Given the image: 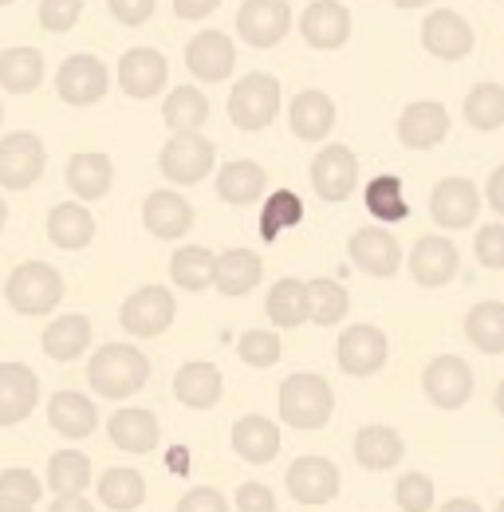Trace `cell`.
<instances>
[{
    "label": "cell",
    "instance_id": "obj_4",
    "mask_svg": "<svg viewBox=\"0 0 504 512\" xmlns=\"http://www.w3.org/2000/svg\"><path fill=\"white\" fill-rule=\"evenodd\" d=\"M213 162H217V146L201 130H178L162 146V154H158V166H162L166 182H174V186H197V182H205L209 170H213Z\"/></svg>",
    "mask_w": 504,
    "mask_h": 512
},
{
    "label": "cell",
    "instance_id": "obj_50",
    "mask_svg": "<svg viewBox=\"0 0 504 512\" xmlns=\"http://www.w3.org/2000/svg\"><path fill=\"white\" fill-rule=\"evenodd\" d=\"M477 260L485 264V268H493V272H501L504 268V225H485V229H477Z\"/></svg>",
    "mask_w": 504,
    "mask_h": 512
},
{
    "label": "cell",
    "instance_id": "obj_59",
    "mask_svg": "<svg viewBox=\"0 0 504 512\" xmlns=\"http://www.w3.org/2000/svg\"><path fill=\"white\" fill-rule=\"evenodd\" d=\"M497 410H501V418H504V379H501V386H497Z\"/></svg>",
    "mask_w": 504,
    "mask_h": 512
},
{
    "label": "cell",
    "instance_id": "obj_28",
    "mask_svg": "<svg viewBox=\"0 0 504 512\" xmlns=\"http://www.w3.org/2000/svg\"><path fill=\"white\" fill-rule=\"evenodd\" d=\"M221 390H225V375L221 367L213 363H186L178 375H174V394L178 402L189 410H209L221 402Z\"/></svg>",
    "mask_w": 504,
    "mask_h": 512
},
{
    "label": "cell",
    "instance_id": "obj_6",
    "mask_svg": "<svg viewBox=\"0 0 504 512\" xmlns=\"http://www.w3.org/2000/svg\"><path fill=\"white\" fill-rule=\"evenodd\" d=\"M48 150L44 138L32 130H12L0 138V186L4 190H28L32 182L44 178Z\"/></svg>",
    "mask_w": 504,
    "mask_h": 512
},
{
    "label": "cell",
    "instance_id": "obj_41",
    "mask_svg": "<svg viewBox=\"0 0 504 512\" xmlns=\"http://www.w3.org/2000/svg\"><path fill=\"white\" fill-rule=\"evenodd\" d=\"M213 272H217V253L201 249V245H189L178 249L170 260V276L178 288L186 292H201V288H213Z\"/></svg>",
    "mask_w": 504,
    "mask_h": 512
},
{
    "label": "cell",
    "instance_id": "obj_42",
    "mask_svg": "<svg viewBox=\"0 0 504 512\" xmlns=\"http://www.w3.org/2000/svg\"><path fill=\"white\" fill-rule=\"evenodd\" d=\"M162 119H166V127L174 130H197L205 119H209V99L197 91V87H174L170 95H166V103H162Z\"/></svg>",
    "mask_w": 504,
    "mask_h": 512
},
{
    "label": "cell",
    "instance_id": "obj_10",
    "mask_svg": "<svg viewBox=\"0 0 504 512\" xmlns=\"http://www.w3.org/2000/svg\"><path fill=\"white\" fill-rule=\"evenodd\" d=\"M107 87H111L107 64L87 56V52L67 56L60 75H56V91H60V99L67 107H91V103H99L107 95Z\"/></svg>",
    "mask_w": 504,
    "mask_h": 512
},
{
    "label": "cell",
    "instance_id": "obj_31",
    "mask_svg": "<svg viewBox=\"0 0 504 512\" xmlns=\"http://www.w3.org/2000/svg\"><path fill=\"white\" fill-rule=\"evenodd\" d=\"M264 260L252 249H229L217 256V272H213V288L221 296H249L252 288L260 284Z\"/></svg>",
    "mask_w": 504,
    "mask_h": 512
},
{
    "label": "cell",
    "instance_id": "obj_56",
    "mask_svg": "<svg viewBox=\"0 0 504 512\" xmlns=\"http://www.w3.org/2000/svg\"><path fill=\"white\" fill-rule=\"evenodd\" d=\"M48 512H95V505H91V501H83V497H56Z\"/></svg>",
    "mask_w": 504,
    "mask_h": 512
},
{
    "label": "cell",
    "instance_id": "obj_57",
    "mask_svg": "<svg viewBox=\"0 0 504 512\" xmlns=\"http://www.w3.org/2000/svg\"><path fill=\"white\" fill-rule=\"evenodd\" d=\"M438 512H485L477 501H469V497H453V501H445Z\"/></svg>",
    "mask_w": 504,
    "mask_h": 512
},
{
    "label": "cell",
    "instance_id": "obj_16",
    "mask_svg": "<svg viewBox=\"0 0 504 512\" xmlns=\"http://www.w3.org/2000/svg\"><path fill=\"white\" fill-rule=\"evenodd\" d=\"M170 79V64L158 48H130L119 60V87L130 99H154Z\"/></svg>",
    "mask_w": 504,
    "mask_h": 512
},
{
    "label": "cell",
    "instance_id": "obj_8",
    "mask_svg": "<svg viewBox=\"0 0 504 512\" xmlns=\"http://www.w3.org/2000/svg\"><path fill=\"white\" fill-rule=\"evenodd\" d=\"M386 355H390V343H386V335L378 331L375 323H355L335 343V359H339V367L351 379H371V375H378L386 367Z\"/></svg>",
    "mask_w": 504,
    "mask_h": 512
},
{
    "label": "cell",
    "instance_id": "obj_51",
    "mask_svg": "<svg viewBox=\"0 0 504 512\" xmlns=\"http://www.w3.org/2000/svg\"><path fill=\"white\" fill-rule=\"evenodd\" d=\"M178 512H229V501L213 485H197L178 501Z\"/></svg>",
    "mask_w": 504,
    "mask_h": 512
},
{
    "label": "cell",
    "instance_id": "obj_33",
    "mask_svg": "<svg viewBox=\"0 0 504 512\" xmlns=\"http://www.w3.org/2000/svg\"><path fill=\"white\" fill-rule=\"evenodd\" d=\"M264 312H268V320L276 323V327H284V331L308 323L312 320V312H308V284L296 280V276L276 280L272 292H268V300H264Z\"/></svg>",
    "mask_w": 504,
    "mask_h": 512
},
{
    "label": "cell",
    "instance_id": "obj_52",
    "mask_svg": "<svg viewBox=\"0 0 504 512\" xmlns=\"http://www.w3.org/2000/svg\"><path fill=\"white\" fill-rule=\"evenodd\" d=\"M237 512H276V493L260 481H245L237 489Z\"/></svg>",
    "mask_w": 504,
    "mask_h": 512
},
{
    "label": "cell",
    "instance_id": "obj_15",
    "mask_svg": "<svg viewBox=\"0 0 504 512\" xmlns=\"http://www.w3.org/2000/svg\"><path fill=\"white\" fill-rule=\"evenodd\" d=\"M422 48L430 56H438V60H449V64L453 60H465L473 52V28H469V20L461 12L438 8L422 24Z\"/></svg>",
    "mask_w": 504,
    "mask_h": 512
},
{
    "label": "cell",
    "instance_id": "obj_24",
    "mask_svg": "<svg viewBox=\"0 0 504 512\" xmlns=\"http://www.w3.org/2000/svg\"><path fill=\"white\" fill-rule=\"evenodd\" d=\"M48 422H52V430L63 434V438H91L95 434V426H99V406L87 398V394H79V390H60V394H52V402H48Z\"/></svg>",
    "mask_w": 504,
    "mask_h": 512
},
{
    "label": "cell",
    "instance_id": "obj_39",
    "mask_svg": "<svg viewBox=\"0 0 504 512\" xmlns=\"http://www.w3.org/2000/svg\"><path fill=\"white\" fill-rule=\"evenodd\" d=\"M99 501L115 512H134L142 501H146V481L138 469H126V465H115L99 477Z\"/></svg>",
    "mask_w": 504,
    "mask_h": 512
},
{
    "label": "cell",
    "instance_id": "obj_18",
    "mask_svg": "<svg viewBox=\"0 0 504 512\" xmlns=\"http://www.w3.org/2000/svg\"><path fill=\"white\" fill-rule=\"evenodd\" d=\"M186 67L201 83H221L237 67V48L225 32H197L186 44Z\"/></svg>",
    "mask_w": 504,
    "mask_h": 512
},
{
    "label": "cell",
    "instance_id": "obj_63",
    "mask_svg": "<svg viewBox=\"0 0 504 512\" xmlns=\"http://www.w3.org/2000/svg\"><path fill=\"white\" fill-rule=\"evenodd\" d=\"M8 4H12V0H0V8H8Z\"/></svg>",
    "mask_w": 504,
    "mask_h": 512
},
{
    "label": "cell",
    "instance_id": "obj_36",
    "mask_svg": "<svg viewBox=\"0 0 504 512\" xmlns=\"http://www.w3.org/2000/svg\"><path fill=\"white\" fill-rule=\"evenodd\" d=\"M44 83V56L36 48H8L0 52V87L12 95H28Z\"/></svg>",
    "mask_w": 504,
    "mask_h": 512
},
{
    "label": "cell",
    "instance_id": "obj_11",
    "mask_svg": "<svg viewBox=\"0 0 504 512\" xmlns=\"http://www.w3.org/2000/svg\"><path fill=\"white\" fill-rule=\"evenodd\" d=\"M292 28L288 0H245L237 12V36L249 48H276Z\"/></svg>",
    "mask_w": 504,
    "mask_h": 512
},
{
    "label": "cell",
    "instance_id": "obj_23",
    "mask_svg": "<svg viewBox=\"0 0 504 512\" xmlns=\"http://www.w3.org/2000/svg\"><path fill=\"white\" fill-rule=\"evenodd\" d=\"M351 260H355V268H363L367 276H378V280H386V276H394L398 272V264H402V249H398V241L386 233V229H378V225H367V229H359L355 237H351Z\"/></svg>",
    "mask_w": 504,
    "mask_h": 512
},
{
    "label": "cell",
    "instance_id": "obj_44",
    "mask_svg": "<svg viewBox=\"0 0 504 512\" xmlns=\"http://www.w3.org/2000/svg\"><path fill=\"white\" fill-rule=\"evenodd\" d=\"M300 221H304V201H300V193H292V190L268 193V201H264V209H260V237H264V241H276L284 229H296Z\"/></svg>",
    "mask_w": 504,
    "mask_h": 512
},
{
    "label": "cell",
    "instance_id": "obj_9",
    "mask_svg": "<svg viewBox=\"0 0 504 512\" xmlns=\"http://www.w3.org/2000/svg\"><path fill=\"white\" fill-rule=\"evenodd\" d=\"M355 186H359V158H355V150L343 146V142L323 146L312 162V190L323 201L339 205V201H347L355 193Z\"/></svg>",
    "mask_w": 504,
    "mask_h": 512
},
{
    "label": "cell",
    "instance_id": "obj_37",
    "mask_svg": "<svg viewBox=\"0 0 504 512\" xmlns=\"http://www.w3.org/2000/svg\"><path fill=\"white\" fill-rule=\"evenodd\" d=\"M91 485V457L79 449H60L48 457V489L56 497H83Z\"/></svg>",
    "mask_w": 504,
    "mask_h": 512
},
{
    "label": "cell",
    "instance_id": "obj_22",
    "mask_svg": "<svg viewBox=\"0 0 504 512\" xmlns=\"http://www.w3.org/2000/svg\"><path fill=\"white\" fill-rule=\"evenodd\" d=\"M461 268V256L457 245L445 241V237H418L414 253H410V276L422 284V288H441L457 276Z\"/></svg>",
    "mask_w": 504,
    "mask_h": 512
},
{
    "label": "cell",
    "instance_id": "obj_1",
    "mask_svg": "<svg viewBox=\"0 0 504 512\" xmlns=\"http://www.w3.org/2000/svg\"><path fill=\"white\" fill-rule=\"evenodd\" d=\"M150 379V359L130 343H107L95 351L87 367V383L99 398H130Z\"/></svg>",
    "mask_w": 504,
    "mask_h": 512
},
{
    "label": "cell",
    "instance_id": "obj_30",
    "mask_svg": "<svg viewBox=\"0 0 504 512\" xmlns=\"http://www.w3.org/2000/svg\"><path fill=\"white\" fill-rule=\"evenodd\" d=\"M406 457V442L394 426H363L355 434V461L371 473H382V469H394L398 461Z\"/></svg>",
    "mask_w": 504,
    "mask_h": 512
},
{
    "label": "cell",
    "instance_id": "obj_64",
    "mask_svg": "<svg viewBox=\"0 0 504 512\" xmlns=\"http://www.w3.org/2000/svg\"><path fill=\"white\" fill-rule=\"evenodd\" d=\"M0 123H4V107H0Z\"/></svg>",
    "mask_w": 504,
    "mask_h": 512
},
{
    "label": "cell",
    "instance_id": "obj_35",
    "mask_svg": "<svg viewBox=\"0 0 504 512\" xmlns=\"http://www.w3.org/2000/svg\"><path fill=\"white\" fill-rule=\"evenodd\" d=\"M264 186H268L264 166L245 162V158L225 162L221 174H217V197H221L225 205H252V201L264 193Z\"/></svg>",
    "mask_w": 504,
    "mask_h": 512
},
{
    "label": "cell",
    "instance_id": "obj_7",
    "mask_svg": "<svg viewBox=\"0 0 504 512\" xmlns=\"http://www.w3.org/2000/svg\"><path fill=\"white\" fill-rule=\"evenodd\" d=\"M178 316V304H174V292L162 288V284H146L138 292L126 296V304L119 308V323H123L126 335L134 339H154L162 335Z\"/></svg>",
    "mask_w": 504,
    "mask_h": 512
},
{
    "label": "cell",
    "instance_id": "obj_3",
    "mask_svg": "<svg viewBox=\"0 0 504 512\" xmlns=\"http://www.w3.org/2000/svg\"><path fill=\"white\" fill-rule=\"evenodd\" d=\"M331 410H335V394L323 375L300 371L288 375L280 386V418L292 430H323L331 422Z\"/></svg>",
    "mask_w": 504,
    "mask_h": 512
},
{
    "label": "cell",
    "instance_id": "obj_46",
    "mask_svg": "<svg viewBox=\"0 0 504 512\" xmlns=\"http://www.w3.org/2000/svg\"><path fill=\"white\" fill-rule=\"evenodd\" d=\"M44 497V485L32 469H4L0 473V505L12 509H36V501Z\"/></svg>",
    "mask_w": 504,
    "mask_h": 512
},
{
    "label": "cell",
    "instance_id": "obj_5",
    "mask_svg": "<svg viewBox=\"0 0 504 512\" xmlns=\"http://www.w3.org/2000/svg\"><path fill=\"white\" fill-rule=\"evenodd\" d=\"M280 115V79L276 75H264V71H252L245 75L233 95H229V119L237 123L241 130H256L272 127Z\"/></svg>",
    "mask_w": 504,
    "mask_h": 512
},
{
    "label": "cell",
    "instance_id": "obj_40",
    "mask_svg": "<svg viewBox=\"0 0 504 512\" xmlns=\"http://www.w3.org/2000/svg\"><path fill=\"white\" fill-rule=\"evenodd\" d=\"M465 123L481 134H493L504 127V87L501 83H477L465 95Z\"/></svg>",
    "mask_w": 504,
    "mask_h": 512
},
{
    "label": "cell",
    "instance_id": "obj_61",
    "mask_svg": "<svg viewBox=\"0 0 504 512\" xmlns=\"http://www.w3.org/2000/svg\"><path fill=\"white\" fill-rule=\"evenodd\" d=\"M0 512H36V509H12V505H0Z\"/></svg>",
    "mask_w": 504,
    "mask_h": 512
},
{
    "label": "cell",
    "instance_id": "obj_47",
    "mask_svg": "<svg viewBox=\"0 0 504 512\" xmlns=\"http://www.w3.org/2000/svg\"><path fill=\"white\" fill-rule=\"evenodd\" d=\"M237 355H241V363H249V367H276L280 363V355H284V343H280V335L276 331H245L241 335V343H237Z\"/></svg>",
    "mask_w": 504,
    "mask_h": 512
},
{
    "label": "cell",
    "instance_id": "obj_58",
    "mask_svg": "<svg viewBox=\"0 0 504 512\" xmlns=\"http://www.w3.org/2000/svg\"><path fill=\"white\" fill-rule=\"evenodd\" d=\"M394 4H398V8H426L430 0H394Z\"/></svg>",
    "mask_w": 504,
    "mask_h": 512
},
{
    "label": "cell",
    "instance_id": "obj_14",
    "mask_svg": "<svg viewBox=\"0 0 504 512\" xmlns=\"http://www.w3.org/2000/svg\"><path fill=\"white\" fill-rule=\"evenodd\" d=\"M300 36L315 52H335L351 40V12L339 0H315L300 16Z\"/></svg>",
    "mask_w": 504,
    "mask_h": 512
},
{
    "label": "cell",
    "instance_id": "obj_25",
    "mask_svg": "<svg viewBox=\"0 0 504 512\" xmlns=\"http://www.w3.org/2000/svg\"><path fill=\"white\" fill-rule=\"evenodd\" d=\"M111 178H115V166L99 150H79L67 162V186L79 201H103L111 193Z\"/></svg>",
    "mask_w": 504,
    "mask_h": 512
},
{
    "label": "cell",
    "instance_id": "obj_45",
    "mask_svg": "<svg viewBox=\"0 0 504 512\" xmlns=\"http://www.w3.org/2000/svg\"><path fill=\"white\" fill-rule=\"evenodd\" d=\"M347 308H351V296H347V288L339 280H323V276L308 280V312H312V320L319 327L343 323Z\"/></svg>",
    "mask_w": 504,
    "mask_h": 512
},
{
    "label": "cell",
    "instance_id": "obj_43",
    "mask_svg": "<svg viewBox=\"0 0 504 512\" xmlns=\"http://www.w3.org/2000/svg\"><path fill=\"white\" fill-rule=\"evenodd\" d=\"M363 201H367V213L378 217V221H386V225H398V221L410 217V201H406L402 182H398L394 174L375 178V182L363 190Z\"/></svg>",
    "mask_w": 504,
    "mask_h": 512
},
{
    "label": "cell",
    "instance_id": "obj_54",
    "mask_svg": "<svg viewBox=\"0 0 504 512\" xmlns=\"http://www.w3.org/2000/svg\"><path fill=\"white\" fill-rule=\"evenodd\" d=\"M221 8V0H174V12L182 16V20H205L209 12H217Z\"/></svg>",
    "mask_w": 504,
    "mask_h": 512
},
{
    "label": "cell",
    "instance_id": "obj_38",
    "mask_svg": "<svg viewBox=\"0 0 504 512\" xmlns=\"http://www.w3.org/2000/svg\"><path fill=\"white\" fill-rule=\"evenodd\" d=\"M465 339L485 351V355H504V304L501 300H485L477 308H469L465 316Z\"/></svg>",
    "mask_w": 504,
    "mask_h": 512
},
{
    "label": "cell",
    "instance_id": "obj_32",
    "mask_svg": "<svg viewBox=\"0 0 504 512\" xmlns=\"http://www.w3.org/2000/svg\"><path fill=\"white\" fill-rule=\"evenodd\" d=\"M107 434H111V442L123 449V453H154V449H158V438H162L158 418H154L150 410H138V406L119 410V414L111 418Z\"/></svg>",
    "mask_w": 504,
    "mask_h": 512
},
{
    "label": "cell",
    "instance_id": "obj_2",
    "mask_svg": "<svg viewBox=\"0 0 504 512\" xmlns=\"http://www.w3.org/2000/svg\"><path fill=\"white\" fill-rule=\"evenodd\" d=\"M4 300L20 316H48L63 300V276L48 260H24L4 280Z\"/></svg>",
    "mask_w": 504,
    "mask_h": 512
},
{
    "label": "cell",
    "instance_id": "obj_49",
    "mask_svg": "<svg viewBox=\"0 0 504 512\" xmlns=\"http://www.w3.org/2000/svg\"><path fill=\"white\" fill-rule=\"evenodd\" d=\"M83 16V0H40V28L44 32H71Z\"/></svg>",
    "mask_w": 504,
    "mask_h": 512
},
{
    "label": "cell",
    "instance_id": "obj_17",
    "mask_svg": "<svg viewBox=\"0 0 504 512\" xmlns=\"http://www.w3.org/2000/svg\"><path fill=\"white\" fill-rule=\"evenodd\" d=\"M430 213L441 229H469L481 213V193L469 178H445L430 193Z\"/></svg>",
    "mask_w": 504,
    "mask_h": 512
},
{
    "label": "cell",
    "instance_id": "obj_20",
    "mask_svg": "<svg viewBox=\"0 0 504 512\" xmlns=\"http://www.w3.org/2000/svg\"><path fill=\"white\" fill-rule=\"evenodd\" d=\"M40 402V379L24 363H0V426H20Z\"/></svg>",
    "mask_w": 504,
    "mask_h": 512
},
{
    "label": "cell",
    "instance_id": "obj_62",
    "mask_svg": "<svg viewBox=\"0 0 504 512\" xmlns=\"http://www.w3.org/2000/svg\"><path fill=\"white\" fill-rule=\"evenodd\" d=\"M493 512H504V497H501V501H497V509H493Z\"/></svg>",
    "mask_w": 504,
    "mask_h": 512
},
{
    "label": "cell",
    "instance_id": "obj_21",
    "mask_svg": "<svg viewBox=\"0 0 504 512\" xmlns=\"http://www.w3.org/2000/svg\"><path fill=\"white\" fill-rule=\"evenodd\" d=\"M445 134H449V111L434 99L410 103L398 115V142L406 150H434V146L445 142Z\"/></svg>",
    "mask_w": 504,
    "mask_h": 512
},
{
    "label": "cell",
    "instance_id": "obj_34",
    "mask_svg": "<svg viewBox=\"0 0 504 512\" xmlns=\"http://www.w3.org/2000/svg\"><path fill=\"white\" fill-rule=\"evenodd\" d=\"M44 355L56 363H75L91 347V320L87 316H60L44 327Z\"/></svg>",
    "mask_w": 504,
    "mask_h": 512
},
{
    "label": "cell",
    "instance_id": "obj_13",
    "mask_svg": "<svg viewBox=\"0 0 504 512\" xmlns=\"http://www.w3.org/2000/svg\"><path fill=\"white\" fill-rule=\"evenodd\" d=\"M422 390L438 410H461L473 398V371L457 355H438L422 375Z\"/></svg>",
    "mask_w": 504,
    "mask_h": 512
},
{
    "label": "cell",
    "instance_id": "obj_60",
    "mask_svg": "<svg viewBox=\"0 0 504 512\" xmlns=\"http://www.w3.org/2000/svg\"><path fill=\"white\" fill-rule=\"evenodd\" d=\"M4 221H8V205H4V197H0V229H4Z\"/></svg>",
    "mask_w": 504,
    "mask_h": 512
},
{
    "label": "cell",
    "instance_id": "obj_26",
    "mask_svg": "<svg viewBox=\"0 0 504 512\" xmlns=\"http://www.w3.org/2000/svg\"><path fill=\"white\" fill-rule=\"evenodd\" d=\"M288 127L300 142H319L335 127V103L323 91H300L288 107Z\"/></svg>",
    "mask_w": 504,
    "mask_h": 512
},
{
    "label": "cell",
    "instance_id": "obj_19",
    "mask_svg": "<svg viewBox=\"0 0 504 512\" xmlns=\"http://www.w3.org/2000/svg\"><path fill=\"white\" fill-rule=\"evenodd\" d=\"M142 225L158 241H178L193 229V209H189V201L182 193L154 190L146 193V201H142Z\"/></svg>",
    "mask_w": 504,
    "mask_h": 512
},
{
    "label": "cell",
    "instance_id": "obj_27",
    "mask_svg": "<svg viewBox=\"0 0 504 512\" xmlns=\"http://www.w3.org/2000/svg\"><path fill=\"white\" fill-rule=\"evenodd\" d=\"M233 449L249 465H268L280 453V426L272 418H264V414H245L233 426Z\"/></svg>",
    "mask_w": 504,
    "mask_h": 512
},
{
    "label": "cell",
    "instance_id": "obj_29",
    "mask_svg": "<svg viewBox=\"0 0 504 512\" xmlns=\"http://www.w3.org/2000/svg\"><path fill=\"white\" fill-rule=\"evenodd\" d=\"M48 241H52L56 249H67V253L87 249V245L95 241V217H91L79 201L52 205V213H48Z\"/></svg>",
    "mask_w": 504,
    "mask_h": 512
},
{
    "label": "cell",
    "instance_id": "obj_48",
    "mask_svg": "<svg viewBox=\"0 0 504 512\" xmlns=\"http://www.w3.org/2000/svg\"><path fill=\"white\" fill-rule=\"evenodd\" d=\"M394 501L402 512H430L434 509V481L426 473H402L394 485Z\"/></svg>",
    "mask_w": 504,
    "mask_h": 512
},
{
    "label": "cell",
    "instance_id": "obj_55",
    "mask_svg": "<svg viewBox=\"0 0 504 512\" xmlns=\"http://www.w3.org/2000/svg\"><path fill=\"white\" fill-rule=\"evenodd\" d=\"M485 197H489V205L497 209L504 217V166H497L493 174H489V186H485Z\"/></svg>",
    "mask_w": 504,
    "mask_h": 512
},
{
    "label": "cell",
    "instance_id": "obj_12",
    "mask_svg": "<svg viewBox=\"0 0 504 512\" xmlns=\"http://www.w3.org/2000/svg\"><path fill=\"white\" fill-rule=\"evenodd\" d=\"M284 485H288L292 501H300V505H331L339 497V469H335V461L308 453L288 465Z\"/></svg>",
    "mask_w": 504,
    "mask_h": 512
},
{
    "label": "cell",
    "instance_id": "obj_53",
    "mask_svg": "<svg viewBox=\"0 0 504 512\" xmlns=\"http://www.w3.org/2000/svg\"><path fill=\"white\" fill-rule=\"evenodd\" d=\"M111 4V16L126 24V28H138V24H146L150 16H154V4L158 0H107Z\"/></svg>",
    "mask_w": 504,
    "mask_h": 512
}]
</instances>
